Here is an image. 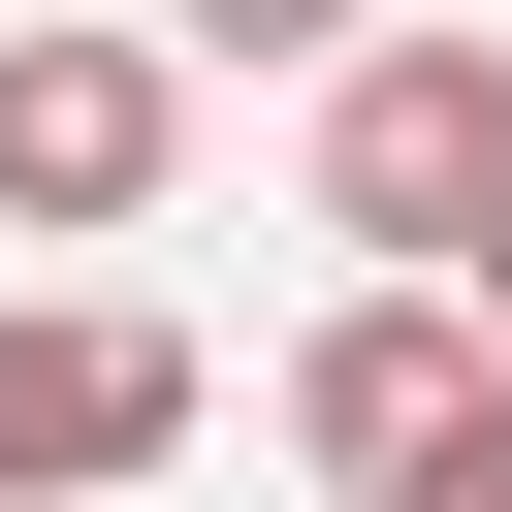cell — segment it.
Masks as SVG:
<instances>
[{
  "label": "cell",
  "instance_id": "obj_3",
  "mask_svg": "<svg viewBox=\"0 0 512 512\" xmlns=\"http://www.w3.org/2000/svg\"><path fill=\"white\" fill-rule=\"evenodd\" d=\"M160 160H192V64L160 32H0V224H160Z\"/></svg>",
  "mask_w": 512,
  "mask_h": 512
},
{
  "label": "cell",
  "instance_id": "obj_4",
  "mask_svg": "<svg viewBox=\"0 0 512 512\" xmlns=\"http://www.w3.org/2000/svg\"><path fill=\"white\" fill-rule=\"evenodd\" d=\"M480 384H512V352H480L448 288H352V320L288 352V480H352V512H384V480H416V448H448Z\"/></svg>",
  "mask_w": 512,
  "mask_h": 512
},
{
  "label": "cell",
  "instance_id": "obj_7",
  "mask_svg": "<svg viewBox=\"0 0 512 512\" xmlns=\"http://www.w3.org/2000/svg\"><path fill=\"white\" fill-rule=\"evenodd\" d=\"M448 320H480V352H512V192H480V256H448Z\"/></svg>",
  "mask_w": 512,
  "mask_h": 512
},
{
  "label": "cell",
  "instance_id": "obj_1",
  "mask_svg": "<svg viewBox=\"0 0 512 512\" xmlns=\"http://www.w3.org/2000/svg\"><path fill=\"white\" fill-rule=\"evenodd\" d=\"M480 192H512V32H352V64H320V224H352L384 288H448Z\"/></svg>",
  "mask_w": 512,
  "mask_h": 512
},
{
  "label": "cell",
  "instance_id": "obj_5",
  "mask_svg": "<svg viewBox=\"0 0 512 512\" xmlns=\"http://www.w3.org/2000/svg\"><path fill=\"white\" fill-rule=\"evenodd\" d=\"M384 0H160V64H352Z\"/></svg>",
  "mask_w": 512,
  "mask_h": 512
},
{
  "label": "cell",
  "instance_id": "obj_6",
  "mask_svg": "<svg viewBox=\"0 0 512 512\" xmlns=\"http://www.w3.org/2000/svg\"><path fill=\"white\" fill-rule=\"evenodd\" d=\"M384 512H512V384H480V416H448V448H416Z\"/></svg>",
  "mask_w": 512,
  "mask_h": 512
},
{
  "label": "cell",
  "instance_id": "obj_2",
  "mask_svg": "<svg viewBox=\"0 0 512 512\" xmlns=\"http://www.w3.org/2000/svg\"><path fill=\"white\" fill-rule=\"evenodd\" d=\"M160 448H192V320L0 288V512H96V480H160Z\"/></svg>",
  "mask_w": 512,
  "mask_h": 512
}]
</instances>
